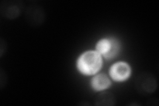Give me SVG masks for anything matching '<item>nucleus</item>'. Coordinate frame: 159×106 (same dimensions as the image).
Masks as SVG:
<instances>
[{
  "mask_svg": "<svg viewBox=\"0 0 159 106\" xmlns=\"http://www.w3.org/2000/svg\"><path fill=\"white\" fill-rule=\"evenodd\" d=\"M116 103V99L114 95L110 92H103L99 94L96 99L95 104L96 105L110 106L113 105Z\"/></svg>",
  "mask_w": 159,
  "mask_h": 106,
  "instance_id": "0eeeda50",
  "label": "nucleus"
},
{
  "mask_svg": "<svg viewBox=\"0 0 159 106\" xmlns=\"http://www.w3.org/2000/svg\"><path fill=\"white\" fill-rule=\"evenodd\" d=\"M102 65V59L96 52H87L80 58L78 68L85 74H93L97 72Z\"/></svg>",
  "mask_w": 159,
  "mask_h": 106,
  "instance_id": "f257e3e1",
  "label": "nucleus"
},
{
  "mask_svg": "<svg viewBox=\"0 0 159 106\" xmlns=\"http://www.w3.org/2000/svg\"><path fill=\"white\" fill-rule=\"evenodd\" d=\"M24 9V4L19 0L3 1L0 6L2 16L9 19L18 17Z\"/></svg>",
  "mask_w": 159,
  "mask_h": 106,
  "instance_id": "7ed1b4c3",
  "label": "nucleus"
},
{
  "mask_svg": "<svg viewBox=\"0 0 159 106\" xmlns=\"http://www.w3.org/2000/svg\"><path fill=\"white\" fill-rule=\"evenodd\" d=\"M119 45L115 39H103L97 44L98 51L104 57L110 58L118 53Z\"/></svg>",
  "mask_w": 159,
  "mask_h": 106,
  "instance_id": "39448f33",
  "label": "nucleus"
},
{
  "mask_svg": "<svg viewBox=\"0 0 159 106\" xmlns=\"http://www.w3.org/2000/svg\"><path fill=\"white\" fill-rule=\"evenodd\" d=\"M135 85L139 94L143 95H147L155 92L157 84L155 76L152 74L143 72L136 78Z\"/></svg>",
  "mask_w": 159,
  "mask_h": 106,
  "instance_id": "f03ea898",
  "label": "nucleus"
},
{
  "mask_svg": "<svg viewBox=\"0 0 159 106\" xmlns=\"http://www.w3.org/2000/svg\"><path fill=\"white\" fill-rule=\"evenodd\" d=\"M110 73L113 79L117 81H122L129 77L130 74V68L125 63L119 62L113 66Z\"/></svg>",
  "mask_w": 159,
  "mask_h": 106,
  "instance_id": "423d86ee",
  "label": "nucleus"
},
{
  "mask_svg": "<svg viewBox=\"0 0 159 106\" xmlns=\"http://www.w3.org/2000/svg\"><path fill=\"white\" fill-rule=\"evenodd\" d=\"M92 84L94 89L101 90L107 88L110 84V82L106 75L99 74L96 77H94Z\"/></svg>",
  "mask_w": 159,
  "mask_h": 106,
  "instance_id": "6e6552de",
  "label": "nucleus"
},
{
  "mask_svg": "<svg viewBox=\"0 0 159 106\" xmlns=\"http://www.w3.org/2000/svg\"><path fill=\"white\" fill-rule=\"evenodd\" d=\"M5 42L3 41V39H1V43H0V51H1V57L3 54V50L4 48H6V43H4Z\"/></svg>",
  "mask_w": 159,
  "mask_h": 106,
  "instance_id": "1a4fd4ad",
  "label": "nucleus"
},
{
  "mask_svg": "<svg viewBox=\"0 0 159 106\" xmlns=\"http://www.w3.org/2000/svg\"><path fill=\"white\" fill-rule=\"evenodd\" d=\"M45 19L43 8L37 4L30 5L25 11L26 21L32 27H39L42 25Z\"/></svg>",
  "mask_w": 159,
  "mask_h": 106,
  "instance_id": "20e7f679",
  "label": "nucleus"
}]
</instances>
